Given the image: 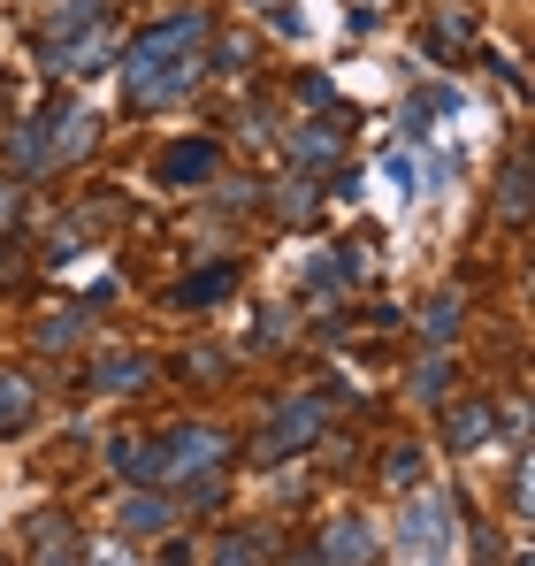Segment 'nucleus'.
Returning a JSON list of instances; mask_svg holds the SVG:
<instances>
[{"label": "nucleus", "instance_id": "18", "mask_svg": "<svg viewBox=\"0 0 535 566\" xmlns=\"http://www.w3.org/2000/svg\"><path fill=\"white\" fill-rule=\"evenodd\" d=\"M459 322H466V298H459V291H437V298H429V314H421V329H429L437 345L459 337Z\"/></svg>", "mask_w": 535, "mask_h": 566}, {"label": "nucleus", "instance_id": "21", "mask_svg": "<svg viewBox=\"0 0 535 566\" xmlns=\"http://www.w3.org/2000/svg\"><path fill=\"white\" fill-rule=\"evenodd\" d=\"M207 70H214V77H245V70H253V39H222Z\"/></svg>", "mask_w": 535, "mask_h": 566}, {"label": "nucleus", "instance_id": "16", "mask_svg": "<svg viewBox=\"0 0 535 566\" xmlns=\"http://www.w3.org/2000/svg\"><path fill=\"white\" fill-rule=\"evenodd\" d=\"M39 566H85V544L62 521H39Z\"/></svg>", "mask_w": 535, "mask_h": 566}, {"label": "nucleus", "instance_id": "6", "mask_svg": "<svg viewBox=\"0 0 535 566\" xmlns=\"http://www.w3.org/2000/svg\"><path fill=\"white\" fill-rule=\"evenodd\" d=\"M154 177H161L169 191L214 185V177H222V146H214V138H183V146H169V154L154 161Z\"/></svg>", "mask_w": 535, "mask_h": 566}, {"label": "nucleus", "instance_id": "1", "mask_svg": "<svg viewBox=\"0 0 535 566\" xmlns=\"http://www.w3.org/2000/svg\"><path fill=\"white\" fill-rule=\"evenodd\" d=\"M115 62H123V93L138 99V107H169V99H183L199 85V70H207V15L183 8L169 23L138 31Z\"/></svg>", "mask_w": 535, "mask_h": 566}, {"label": "nucleus", "instance_id": "2", "mask_svg": "<svg viewBox=\"0 0 535 566\" xmlns=\"http://www.w3.org/2000/svg\"><path fill=\"white\" fill-rule=\"evenodd\" d=\"M92 138H99V115L92 107H46V115H31L23 130H15V161H31V169H70V161H85Z\"/></svg>", "mask_w": 535, "mask_h": 566}, {"label": "nucleus", "instance_id": "4", "mask_svg": "<svg viewBox=\"0 0 535 566\" xmlns=\"http://www.w3.org/2000/svg\"><path fill=\"white\" fill-rule=\"evenodd\" d=\"M322 421H329V398H322V390H298V398H283V406L268 413L253 452H261V460H291V452H306V444L322 437Z\"/></svg>", "mask_w": 535, "mask_h": 566}, {"label": "nucleus", "instance_id": "26", "mask_svg": "<svg viewBox=\"0 0 535 566\" xmlns=\"http://www.w3.org/2000/svg\"><path fill=\"white\" fill-rule=\"evenodd\" d=\"M92 566H130V552L123 544H92Z\"/></svg>", "mask_w": 535, "mask_h": 566}, {"label": "nucleus", "instance_id": "10", "mask_svg": "<svg viewBox=\"0 0 535 566\" xmlns=\"http://www.w3.org/2000/svg\"><path fill=\"white\" fill-rule=\"evenodd\" d=\"M490 437H497V406H490V398L451 406V421H444V444H451V452H482Z\"/></svg>", "mask_w": 535, "mask_h": 566}, {"label": "nucleus", "instance_id": "14", "mask_svg": "<svg viewBox=\"0 0 535 566\" xmlns=\"http://www.w3.org/2000/svg\"><path fill=\"white\" fill-rule=\"evenodd\" d=\"M92 329V306H70V314H46L39 322V353H70L77 337Z\"/></svg>", "mask_w": 535, "mask_h": 566}, {"label": "nucleus", "instance_id": "22", "mask_svg": "<svg viewBox=\"0 0 535 566\" xmlns=\"http://www.w3.org/2000/svg\"><path fill=\"white\" fill-rule=\"evenodd\" d=\"M214 566H261V536L245 528V536H222L214 544Z\"/></svg>", "mask_w": 535, "mask_h": 566}, {"label": "nucleus", "instance_id": "19", "mask_svg": "<svg viewBox=\"0 0 535 566\" xmlns=\"http://www.w3.org/2000/svg\"><path fill=\"white\" fill-rule=\"evenodd\" d=\"M497 207H505V222H521V214H528V161H521V154H513V161H505V177H497Z\"/></svg>", "mask_w": 535, "mask_h": 566}, {"label": "nucleus", "instance_id": "15", "mask_svg": "<svg viewBox=\"0 0 535 566\" xmlns=\"http://www.w3.org/2000/svg\"><path fill=\"white\" fill-rule=\"evenodd\" d=\"M107 468L123 474V482H146V490H154V444H138V437H115V444H107Z\"/></svg>", "mask_w": 535, "mask_h": 566}, {"label": "nucleus", "instance_id": "17", "mask_svg": "<svg viewBox=\"0 0 535 566\" xmlns=\"http://www.w3.org/2000/svg\"><path fill=\"white\" fill-rule=\"evenodd\" d=\"M329 154H337V123H306V130L291 138V161H298V169H322Z\"/></svg>", "mask_w": 535, "mask_h": 566}, {"label": "nucleus", "instance_id": "25", "mask_svg": "<svg viewBox=\"0 0 535 566\" xmlns=\"http://www.w3.org/2000/svg\"><path fill=\"white\" fill-rule=\"evenodd\" d=\"M15 207H23V191H15V185H8V177H0V230L15 222Z\"/></svg>", "mask_w": 535, "mask_h": 566}, {"label": "nucleus", "instance_id": "20", "mask_svg": "<svg viewBox=\"0 0 535 566\" xmlns=\"http://www.w3.org/2000/svg\"><path fill=\"white\" fill-rule=\"evenodd\" d=\"M107 15V0H62L54 15H46V39H62V31H85V23H99Z\"/></svg>", "mask_w": 535, "mask_h": 566}, {"label": "nucleus", "instance_id": "23", "mask_svg": "<svg viewBox=\"0 0 535 566\" xmlns=\"http://www.w3.org/2000/svg\"><path fill=\"white\" fill-rule=\"evenodd\" d=\"M382 482H398V490H413V482H421V452H413V444H398V452L382 460Z\"/></svg>", "mask_w": 535, "mask_h": 566}, {"label": "nucleus", "instance_id": "29", "mask_svg": "<svg viewBox=\"0 0 535 566\" xmlns=\"http://www.w3.org/2000/svg\"><path fill=\"white\" fill-rule=\"evenodd\" d=\"M513 566H528V559H513Z\"/></svg>", "mask_w": 535, "mask_h": 566}, {"label": "nucleus", "instance_id": "9", "mask_svg": "<svg viewBox=\"0 0 535 566\" xmlns=\"http://www.w3.org/2000/svg\"><path fill=\"white\" fill-rule=\"evenodd\" d=\"M314 552H322L314 566H367V559H375V521H353V513H345V521H329Z\"/></svg>", "mask_w": 535, "mask_h": 566}, {"label": "nucleus", "instance_id": "24", "mask_svg": "<svg viewBox=\"0 0 535 566\" xmlns=\"http://www.w3.org/2000/svg\"><path fill=\"white\" fill-rule=\"evenodd\" d=\"M444 390H451V360L437 353V360H429V368L413 376V398H444Z\"/></svg>", "mask_w": 535, "mask_h": 566}, {"label": "nucleus", "instance_id": "11", "mask_svg": "<svg viewBox=\"0 0 535 566\" xmlns=\"http://www.w3.org/2000/svg\"><path fill=\"white\" fill-rule=\"evenodd\" d=\"M238 291V261H214V269H199V276H183L169 291V306H214V298H230Z\"/></svg>", "mask_w": 535, "mask_h": 566}, {"label": "nucleus", "instance_id": "5", "mask_svg": "<svg viewBox=\"0 0 535 566\" xmlns=\"http://www.w3.org/2000/svg\"><path fill=\"white\" fill-rule=\"evenodd\" d=\"M115 62V23L99 15L85 31H62V39H46V77H92V70H107Z\"/></svg>", "mask_w": 535, "mask_h": 566}, {"label": "nucleus", "instance_id": "12", "mask_svg": "<svg viewBox=\"0 0 535 566\" xmlns=\"http://www.w3.org/2000/svg\"><path fill=\"white\" fill-rule=\"evenodd\" d=\"M115 528H123V536H154V528H169V497H154V490L138 482V490L115 505Z\"/></svg>", "mask_w": 535, "mask_h": 566}, {"label": "nucleus", "instance_id": "13", "mask_svg": "<svg viewBox=\"0 0 535 566\" xmlns=\"http://www.w3.org/2000/svg\"><path fill=\"white\" fill-rule=\"evenodd\" d=\"M31 413H39L31 376H8V368H0V437H23V429H31Z\"/></svg>", "mask_w": 535, "mask_h": 566}, {"label": "nucleus", "instance_id": "8", "mask_svg": "<svg viewBox=\"0 0 535 566\" xmlns=\"http://www.w3.org/2000/svg\"><path fill=\"white\" fill-rule=\"evenodd\" d=\"M146 382H154V360L130 353V345H115V353L92 360V390H99V398H130V390H146Z\"/></svg>", "mask_w": 535, "mask_h": 566}, {"label": "nucleus", "instance_id": "27", "mask_svg": "<svg viewBox=\"0 0 535 566\" xmlns=\"http://www.w3.org/2000/svg\"><path fill=\"white\" fill-rule=\"evenodd\" d=\"M161 566H191V544H169V552H161Z\"/></svg>", "mask_w": 535, "mask_h": 566}, {"label": "nucleus", "instance_id": "28", "mask_svg": "<svg viewBox=\"0 0 535 566\" xmlns=\"http://www.w3.org/2000/svg\"><path fill=\"white\" fill-rule=\"evenodd\" d=\"M8 269H15V253H8V238H0V276H8Z\"/></svg>", "mask_w": 535, "mask_h": 566}, {"label": "nucleus", "instance_id": "7", "mask_svg": "<svg viewBox=\"0 0 535 566\" xmlns=\"http://www.w3.org/2000/svg\"><path fill=\"white\" fill-rule=\"evenodd\" d=\"M406 544H413L421 559H444V552H451V513H444V490H429V482H421V497L406 505Z\"/></svg>", "mask_w": 535, "mask_h": 566}, {"label": "nucleus", "instance_id": "3", "mask_svg": "<svg viewBox=\"0 0 535 566\" xmlns=\"http://www.w3.org/2000/svg\"><path fill=\"white\" fill-rule=\"evenodd\" d=\"M222 429H207V421H177V429H161L154 437V482H191V474L222 468Z\"/></svg>", "mask_w": 535, "mask_h": 566}]
</instances>
